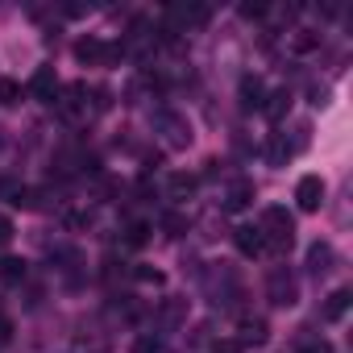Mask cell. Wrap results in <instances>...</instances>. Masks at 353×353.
<instances>
[{"instance_id": "obj_1", "label": "cell", "mask_w": 353, "mask_h": 353, "mask_svg": "<svg viewBox=\"0 0 353 353\" xmlns=\"http://www.w3.org/2000/svg\"><path fill=\"white\" fill-rule=\"evenodd\" d=\"M258 233H262L266 250H279V254H283V250H291V241H295V216H291L287 208H266Z\"/></svg>"}, {"instance_id": "obj_2", "label": "cell", "mask_w": 353, "mask_h": 353, "mask_svg": "<svg viewBox=\"0 0 353 353\" xmlns=\"http://www.w3.org/2000/svg\"><path fill=\"white\" fill-rule=\"evenodd\" d=\"M266 299H270L274 307H295V303H299V283H295V274H291L287 266H274V270H270V279H266Z\"/></svg>"}, {"instance_id": "obj_3", "label": "cell", "mask_w": 353, "mask_h": 353, "mask_svg": "<svg viewBox=\"0 0 353 353\" xmlns=\"http://www.w3.org/2000/svg\"><path fill=\"white\" fill-rule=\"evenodd\" d=\"M324 179L320 174H303V179L295 183V204H299V212H320V204H324Z\"/></svg>"}, {"instance_id": "obj_4", "label": "cell", "mask_w": 353, "mask_h": 353, "mask_svg": "<svg viewBox=\"0 0 353 353\" xmlns=\"http://www.w3.org/2000/svg\"><path fill=\"white\" fill-rule=\"evenodd\" d=\"M154 125L166 133V145H192V125H188V117H179V112H158L154 117Z\"/></svg>"}, {"instance_id": "obj_5", "label": "cell", "mask_w": 353, "mask_h": 353, "mask_svg": "<svg viewBox=\"0 0 353 353\" xmlns=\"http://www.w3.org/2000/svg\"><path fill=\"white\" fill-rule=\"evenodd\" d=\"M34 100H42V104H54V96H59V75H54V67H38L34 75H30V88H26Z\"/></svg>"}, {"instance_id": "obj_6", "label": "cell", "mask_w": 353, "mask_h": 353, "mask_svg": "<svg viewBox=\"0 0 353 353\" xmlns=\"http://www.w3.org/2000/svg\"><path fill=\"white\" fill-rule=\"evenodd\" d=\"M254 196H258L254 179H233L229 192H225V212H245V208L254 204Z\"/></svg>"}, {"instance_id": "obj_7", "label": "cell", "mask_w": 353, "mask_h": 353, "mask_svg": "<svg viewBox=\"0 0 353 353\" xmlns=\"http://www.w3.org/2000/svg\"><path fill=\"white\" fill-rule=\"evenodd\" d=\"M233 245H237L241 258H262V254H266V241H262V233H258L254 225H241V229L233 233Z\"/></svg>"}, {"instance_id": "obj_8", "label": "cell", "mask_w": 353, "mask_h": 353, "mask_svg": "<svg viewBox=\"0 0 353 353\" xmlns=\"http://www.w3.org/2000/svg\"><path fill=\"white\" fill-rule=\"evenodd\" d=\"M237 96H241V108H245V112H262L266 88H262V79H258V75H241V88H237Z\"/></svg>"}, {"instance_id": "obj_9", "label": "cell", "mask_w": 353, "mask_h": 353, "mask_svg": "<svg viewBox=\"0 0 353 353\" xmlns=\"http://www.w3.org/2000/svg\"><path fill=\"white\" fill-rule=\"evenodd\" d=\"M83 83H71L63 96H59V117H67V121H79L83 117V108H88V100H83Z\"/></svg>"}, {"instance_id": "obj_10", "label": "cell", "mask_w": 353, "mask_h": 353, "mask_svg": "<svg viewBox=\"0 0 353 353\" xmlns=\"http://www.w3.org/2000/svg\"><path fill=\"white\" fill-rule=\"evenodd\" d=\"M196 183H200L196 174H188V170H174L170 179H166V196H170V200H188V196L196 192Z\"/></svg>"}, {"instance_id": "obj_11", "label": "cell", "mask_w": 353, "mask_h": 353, "mask_svg": "<svg viewBox=\"0 0 353 353\" xmlns=\"http://www.w3.org/2000/svg\"><path fill=\"white\" fill-rule=\"evenodd\" d=\"M349 303H353V295H349L345 287H336V291H332V295L324 299V307H320V316H324V320L332 324V320H341V316L349 312Z\"/></svg>"}, {"instance_id": "obj_12", "label": "cell", "mask_w": 353, "mask_h": 353, "mask_svg": "<svg viewBox=\"0 0 353 353\" xmlns=\"http://www.w3.org/2000/svg\"><path fill=\"white\" fill-rule=\"evenodd\" d=\"M266 336H270L266 320L254 316V320H241V336H237V345H241V349H245V345H266Z\"/></svg>"}, {"instance_id": "obj_13", "label": "cell", "mask_w": 353, "mask_h": 353, "mask_svg": "<svg viewBox=\"0 0 353 353\" xmlns=\"http://www.w3.org/2000/svg\"><path fill=\"white\" fill-rule=\"evenodd\" d=\"M287 108H291V92H287V88H279V92H270V96L262 100V112H266V117H270L274 125H279V121L287 117Z\"/></svg>"}, {"instance_id": "obj_14", "label": "cell", "mask_w": 353, "mask_h": 353, "mask_svg": "<svg viewBox=\"0 0 353 353\" xmlns=\"http://www.w3.org/2000/svg\"><path fill=\"white\" fill-rule=\"evenodd\" d=\"M307 270H312V274H328V270H332V245H328V241H316V245L307 250Z\"/></svg>"}, {"instance_id": "obj_15", "label": "cell", "mask_w": 353, "mask_h": 353, "mask_svg": "<svg viewBox=\"0 0 353 353\" xmlns=\"http://www.w3.org/2000/svg\"><path fill=\"white\" fill-rule=\"evenodd\" d=\"M9 204L21 208V212H38V208H42V192H34V188H17Z\"/></svg>"}, {"instance_id": "obj_16", "label": "cell", "mask_w": 353, "mask_h": 353, "mask_svg": "<svg viewBox=\"0 0 353 353\" xmlns=\"http://www.w3.org/2000/svg\"><path fill=\"white\" fill-rule=\"evenodd\" d=\"M188 229H192V221H188L183 212H162V233H166V237H183Z\"/></svg>"}, {"instance_id": "obj_17", "label": "cell", "mask_w": 353, "mask_h": 353, "mask_svg": "<svg viewBox=\"0 0 353 353\" xmlns=\"http://www.w3.org/2000/svg\"><path fill=\"white\" fill-rule=\"evenodd\" d=\"M291 46H295V54H312V50H320V34L316 30H295Z\"/></svg>"}, {"instance_id": "obj_18", "label": "cell", "mask_w": 353, "mask_h": 353, "mask_svg": "<svg viewBox=\"0 0 353 353\" xmlns=\"http://www.w3.org/2000/svg\"><path fill=\"white\" fill-rule=\"evenodd\" d=\"M26 262L21 258H0V283H21L26 279Z\"/></svg>"}, {"instance_id": "obj_19", "label": "cell", "mask_w": 353, "mask_h": 353, "mask_svg": "<svg viewBox=\"0 0 353 353\" xmlns=\"http://www.w3.org/2000/svg\"><path fill=\"white\" fill-rule=\"evenodd\" d=\"M145 241H150V225H145V221H129V225H125V245L141 250Z\"/></svg>"}, {"instance_id": "obj_20", "label": "cell", "mask_w": 353, "mask_h": 353, "mask_svg": "<svg viewBox=\"0 0 353 353\" xmlns=\"http://www.w3.org/2000/svg\"><path fill=\"white\" fill-rule=\"evenodd\" d=\"M266 154H270V162H274V166H283V162L291 158V145L283 141V133H274V137H270V150H266Z\"/></svg>"}, {"instance_id": "obj_21", "label": "cell", "mask_w": 353, "mask_h": 353, "mask_svg": "<svg viewBox=\"0 0 353 353\" xmlns=\"http://www.w3.org/2000/svg\"><path fill=\"white\" fill-rule=\"evenodd\" d=\"M183 312H188V303H183V299L162 303V324H179V320H183Z\"/></svg>"}, {"instance_id": "obj_22", "label": "cell", "mask_w": 353, "mask_h": 353, "mask_svg": "<svg viewBox=\"0 0 353 353\" xmlns=\"http://www.w3.org/2000/svg\"><path fill=\"white\" fill-rule=\"evenodd\" d=\"M21 100V83H13V79H0V104L5 108H13Z\"/></svg>"}, {"instance_id": "obj_23", "label": "cell", "mask_w": 353, "mask_h": 353, "mask_svg": "<svg viewBox=\"0 0 353 353\" xmlns=\"http://www.w3.org/2000/svg\"><path fill=\"white\" fill-rule=\"evenodd\" d=\"M133 353H162V341H158L154 332H145V336L133 341Z\"/></svg>"}, {"instance_id": "obj_24", "label": "cell", "mask_w": 353, "mask_h": 353, "mask_svg": "<svg viewBox=\"0 0 353 353\" xmlns=\"http://www.w3.org/2000/svg\"><path fill=\"white\" fill-rule=\"evenodd\" d=\"M133 279H137V283H154V287H162V270H154V266H137Z\"/></svg>"}, {"instance_id": "obj_25", "label": "cell", "mask_w": 353, "mask_h": 353, "mask_svg": "<svg viewBox=\"0 0 353 353\" xmlns=\"http://www.w3.org/2000/svg\"><path fill=\"white\" fill-rule=\"evenodd\" d=\"M295 353H332V345H328L324 336H312V341H303Z\"/></svg>"}, {"instance_id": "obj_26", "label": "cell", "mask_w": 353, "mask_h": 353, "mask_svg": "<svg viewBox=\"0 0 353 353\" xmlns=\"http://www.w3.org/2000/svg\"><path fill=\"white\" fill-rule=\"evenodd\" d=\"M241 17L245 21H258V17H266V5H258V0H254V5H241Z\"/></svg>"}, {"instance_id": "obj_27", "label": "cell", "mask_w": 353, "mask_h": 353, "mask_svg": "<svg viewBox=\"0 0 353 353\" xmlns=\"http://www.w3.org/2000/svg\"><path fill=\"white\" fill-rule=\"evenodd\" d=\"M17 192V179H9V174H0V200H13Z\"/></svg>"}, {"instance_id": "obj_28", "label": "cell", "mask_w": 353, "mask_h": 353, "mask_svg": "<svg viewBox=\"0 0 353 353\" xmlns=\"http://www.w3.org/2000/svg\"><path fill=\"white\" fill-rule=\"evenodd\" d=\"M9 241H13V221H9V216H0V250H5Z\"/></svg>"}, {"instance_id": "obj_29", "label": "cell", "mask_w": 353, "mask_h": 353, "mask_svg": "<svg viewBox=\"0 0 353 353\" xmlns=\"http://www.w3.org/2000/svg\"><path fill=\"white\" fill-rule=\"evenodd\" d=\"M67 225H71V229H88V225H92V212H71Z\"/></svg>"}, {"instance_id": "obj_30", "label": "cell", "mask_w": 353, "mask_h": 353, "mask_svg": "<svg viewBox=\"0 0 353 353\" xmlns=\"http://www.w3.org/2000/svg\"><path fill=\"white\" fill-rule=\"evenodd\" d=\"M212 353H241V345H237V341H216Z\"/></svg>"}, {"instance_id": "obj_31", "label": "cell", "mask_w": 353, "mask_h": 353, "mask_svg": "<svg viewBox=\"0 0 353 353\" xmlns=\"http://www.w3.org/2000/svg\"><path fill=\"white\" fill-rule=\"evenodd\" d=\"M312 104L324 108V104H328V88H312Z\"/></svg>"}, {"instance_id": "obj_32", "label": "cell", "mask_w": 353, "mask_h": 353, "mask_svg": "<svg viewBox=\"0 0 353 353\" xmlns=\"http://www.w3.org/2000/svg\"><path fill=\"white\" fill-rule=\"evenodd\" d=\"M9 336H13V324H9V320H0V345H5Z\"/></svg>"}]
</instances>
